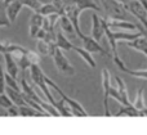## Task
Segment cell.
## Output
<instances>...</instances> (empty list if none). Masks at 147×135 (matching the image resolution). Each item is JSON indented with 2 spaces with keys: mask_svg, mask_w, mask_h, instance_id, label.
I'll use <instances>...</instances> for the list:
<instances>
[{
  "mask_svg": "<svg viewBox=\"0 0 147 135\" xmlns=\"http://www.w3.org/2000/svg\"><path fill=\"white\" fill-rule=\"evenodd\" d=\"M133 106H134V108H136V110H138L140 112L146 108L145 99H143V89H142V88H141V89H138L137 95H136V100H134V103H133Z\"/></svg>",
  "mask_w": 147,
  "mask_h": 135,
  "instance_id": "obj_25",
  "label": "cell"
},
{
  "mask_svg": "<svg viewBox=\"0 0 147 135\" xmlns=\"http://www.w3.org/2000/svg\"><path fill=\"white\" fill-rule=\"evenodd\" d=\"M30 77L31 81L34 82V85H36L38 89H40V92L45 95V100L52 106V107L56 108L57 106V100L54 99V97L51 94V90H49L48 85L45 82V74L43 72V70L40 68L39 64H32L30 67Z\"/></svg>",
  "mask_w": 147,
  "mask_h": 135,
  "instance_id": "obj_2",
  "label": "cell"
},
{
  "mask_svg": "<svg viewBox=\"0 0 147 135\" xmlns=\"http://www.w3.org/2000/svg\"><path fill=\"white\" fill-rule=\"evenodd\" d=\"M36 13L41 14L43 17H47V15H51V14H56V13L59 14V10L52 3H49V4H41V7L39 8V10Z\"/></svg>",
  "mask_w": 147,
  "mask_h": 135,
  "instance_id": "obj_23",
  "label": "cell"
},
{
  "mask_svg": "<svg viewBox=\"0 0 147 135\" xmlns=\"http://www.w3.org/2000/svg\"><path fill=\"white\" fill-rule=\"evenodd\" d=\"M102 86H103V107H105V115L106 116H111L110 115V110H109V94H110V89H111V75L110 71L107 68L102 70Z\"/></svg>",
  "mask_w": 147,
  "mask_h": 135,
  "instance_id": "obj_9",
  "label": "cell"
},
{
  "mask_svg": "<svg viewBox=\"0 0 147 135\" xmlns=\"http://www.w3.org/2000/svg\"><path fill=\"white\" fill-rule=\"evenodd\" d=\"M101 1V9L105 12V17L111 18L116 21L127 19V10L124 9V5L117 0H99Z\"/></svg>",
  "mask_w": 147,
  "mask_h": 135,
  "instance_id": "obj_5",
  "label": "cell"
},
{
  "mask_svg": "<svg viewBox=\"0 0 147 135\" xmlns=\"http://www.w3.org/2000/svg\"><path fill=\"white\" fill-rule=\"evenodd\" d=\"M52 58H53L54 66L57 67V70L61 74L66 75V76H74L76 74L75 67L69 62V59L66 58V55L63 54V51L61 49H58V48L54 49L53 54H52Z\"/></svg>",
  "mask_w": 147,
  "mask_h": 135,
  "instance_id": "obj_7",
  "label": "cell"
},
{
  "mask_svg": "<svg viewBox=\"0 0 147 135\" xmlns=\"http://www.w3.org/2000/svg\"><path fill=\"white\" fill-rule=\"evenodd\" d=\"M127 45L129 46V48L134 49V50L143 53L147 57V37L146 36L141 35V36H138L137 39H134V40L127 41Z\"/></svg>",
  "mask_w": 147,
  "mask_h": 135,
  "instance_id": "obj_15",
  "label": "cell"
},
{
  "mask_svg": "<svg viewBox=\"0 0 147 135\" xmlns=\"http://www.w3.org/2000/svg\"><path fill=\"white\" fill-rule=\"evenodd\" d=\"M41 4H49V3H53V0H39Z\"/></svg>",
  "mask_w": 147,
  "mask_h": 135,
  "instance_id": "obj_35",
  "label": "cell"
},
{
  "mask_svg": "<svg viewBox=\"0 0 147 135\" xmlns=\"http://www.w3.org/2000/svg\"><path fill=\"white\" fill-rule=\"evenodd\" d=\"M13 102L9 99V97H8L7 94H0V107L4 108V110H9V108L13 107Z\"/></svg>",
  "mask_w": 147,
  "mask_h": 135,
  "instance_id": "obj_29",
  "label": "cell"
},
{
  "mask_svg": "<svg viewBox=\"0 0 147 135\" xmlns=\"http://www.w3.org/2000/svg\"><path fill=\"white\" fill-rule=\"evenodd\" d=\"M124 9L127 10V12L132 13V14L140 21V25H142L147 30V12L145 10V8L141 5L140 1L128 3V4L124 5Z\"/></svg>",
  "mask_w": 147,
  "mask_h": 135,
  "instance_id": "obj_8",
  "label": "cell"
},
{
  "mask_svg": "<svg viewBox=\"0 0 147 135\" xmlns=\"http://www.w3.org/2000/svg\"><path fill=\"white\" fill-rule=\"evenodd\" d=\"M36 49H38V54L40 57H52L54 49H56V44L53 43H48L44 40H38L36 44Z\"/></svg>",
  "mask_w": 147,
  "mask_h": 135,
  "instance_id": "obj_16",
  "label": "cell"
},
{
  "mask_svg": "<svg viewBox=\"0 0 147 135\" xmlns=\"http://www.w3.org/2000/svg\"><path fill=\"white\" fill-rule=\"evenodd\" d=\"M5 94L9 97V99L13 102V104L17 106V107H23V106H27L22 97V93L20 92H16V90L10 89V88H7L5 86Z\"/></svg>",
  "mask_w": 147,
  "mask_h": 135,
  "instance_id": "obj_19",
  "label": "cell"
},
{
  "mask_svg": "<svg viewBox=\"0 0 147 135\" xmlns=\"http://www.w3.org/2000/svg\"><path fill=\"white\" fill-rule=\"evenodd\" d=\"M81 41H83V48L85 49L86 51H89L90 54L96 53V54H101V55H109L107 51L105 50L101 46V44L98 41H96L92 36H85V35H81L80 36Z\"/></svg>",
  "mask_w": 147,
  "mask_h": 135,
  "instance_id": "obj_10",
  "label": "cell"
},
{
  "mask_svg": "<svg viewBox=\"0 0 147 135\" xmlns=\"http://www.w3.org/2000/svg\"><path fill=\"white\" fill-rule=\"evenodd\" d=\"M103 26L101 22V17L97 13H92V37L96 41H101V39L103 37Z\"/></svg>",
  "mask_w": 147,
  "mask_h": 135,
  "instance_id": "obj_12",
  "label": "cell"
},
{
  "mask_svg": "<svg viewBox=\"0 0 147 135\" xmlns=\"http://www.w3.org/2000/svg\"><path fill=\"white\" fill-rule=\"evenodd\" d=\"M9 26H10V22L8 19L5 5L3 4V1H0V27H9Z\"/></svg>",
  "mask_w": 147,
  "mask_h": 135,
  "instance_id": "obj_26",
  "label": "cell"
},
{
  "mask_svg": "<svg viewBox=\"0 0 147 135\" xmlns=\"http://www.w3.org/2000/svg\"><path fill=\"white\" fill-rule=\"evenodd\" d=\"M3 57H4V61H5L7 74L9 75V76H12L13 79H17L18 71H20V67H18L17 62L14 61V58H13L9 53H4V54H3Z\"/></svg>",
  "mask_w": 147,
  "mask_h": 135,
  "instance_id": "obj_13",
  "label": "cell"
},
{
  "mask_svg": "<svg viewBox=\"0 0 147 135\" xmlns=\"http://www.w3.org/2000/svg\"><path fill=\"white\" fill-rule=\"evenodd\" d=\"M119 3H121L123 5H125V4H128V3H130V1H138V0H117Z\"/></svg>",
  "mask_w": 147,
  "mask_h": 135,
  "instance_id": "obj_34",
  "label": "cell"
},
{
  "mask_svg": "<svg viewBox=\"0 0 147 135\" xmlns=\"http://www.w3.org/2000/svg\"><path fill=\"white\" fill-rule=\"evenodd\" d=\"M103 26V25H102ZM103 33L106 35L107 37V41H109L110 44V48H111V54L112 55H116L117 53V41L120 40H125V41H132L134 40V39H137L138 36H141L142 33L138 31L137 33H128V32H114L112 30H110L109 27H106V26H103Z\"/></svg>",
  "mask_w": 147,
  "mask_h": 135,
  "instance_id": "obj_6",
  "label": "cell"
},
{
  "mask_svg": "<svg viewBox=\"0 0 147 135\" xmlns=\"http://www.w3.org/2000/svg\"><path fill=\"white\" fill-rule=\"evenodd\" d=\"M5 86L10 88V89H13V90H16V92H20L21 93V88H20V84L17 82V80L13 79L12 76H9L7 72H5Z\"/></svg>",
  "mask_w": 147,
  "mask_h": 135,
  "instance_id": "obj_27",
  "label": "cell"
},
{
  "mask_svg": "<svg viewBox=\"0 0 147 135\" xmlns=\"http://www.w3.org/2000/svg\"><path fill=\"white\" fill-rule=\"evenodd\" d=\"M5 92V72L3 70L1 59H0V94Z\"/></svg>",
  "mask_w": 147,
  "mask_h": 135,
  "instance_id": "obj_31",
  "label": "cell"
},
{
  "mask_svg": "<svg viewBox=\"0 0 147 135\" xmlns=\"http://www.w3.org/2000/svg\"><path fill=\"white\" fill-rule=\"evenodd\" d=\"M101 22L102 25L109 27L110 30H112V28H123V30H129V31L137 30V25H134L132 22H127V21H116L107 17H101Z\"/></svg>",
  "mask_w": 147,
  "mask_h": 135,
  "instance_id": "obj_11",
  "label": "cell"
},
{
  "mask_svg": "<svg viewBox=\"0 0 147 135\" xmlns=\"http://www.w3.org/2000/svg\"><path fill=\"white\" fill-rule=\"evenodd\" d=\"M22 7H27L31 10H34V13H36L39 10V8L41 7V3L39 0H20Z\"/></svg>",
  "mask_w": 147,
  "mask_h": 135,
  "instance_id": "obj_28",
  "label": "cell"
},
{
  "mask_svg": "<svg viewBox=\"0 0 147 135\" xmlns=\"http://www.w3.org/2000/svg\"><path fill=\"white\" fill-rule=\"evenodd\" d=\"M127 115L130 116V117H137V116H141V112L138 110H136L134 106H129V107H125V106H120V110L115 113V116H123Z\"/></svg>",
  "mask_w": 147,
  "mask_h": 135,
  "instance_id": "obj_22",
  "label": "cell"
},
{
  "mask_svg": "<svg viewBox=\"0 0 147 135\" xmlns=\"http://www.w3.org/2000/svg\"><path fill=\"white\" fill-rule=\"evenodd\" d=\"M7 115H9V116H20V112H18V107H17V106H13L12 108L7 110Z\"/></svg>",
  "mask_w": 147,
  "mask_h": 135,
  "instance_id": "obj_33",
  "label": "cell"
},
{
  "mask_svg": "<svg viewBox=\"0 0 147 135\" xmlns=\"http://www.w3.org/2000/svg\"><path fill=\"white\" fill-rule=\"evenodd\" d=\"M141 116H147V107L145 108V110L141 111Z\"/></svg>",
  "mask_w": 147,
  "mask_h": 135,
  "instance_id": "obj_36",
  "label": "cell"
},
{
  "mask_svg": "<svg viewBox=\"0 0 147 135\" xmlns=\"http://www.w3.org/2000/svg\"><path fill=\"white\" fill-rule=\"evenodd\" d=\"M109 97H110V98H114V99H116L117 102L121 104V98H120V95H119V93H117V90L115 89V88H112V85H111V89H110Z\"/></svg>",
  "mask_w": 147,
  "mask_h": 135,
  "instance_id": "obj_32",
  "label": "cell"
},
{
  "mask_svg": "<svg viewBox=\"0 0 147 135\" xmlns=\"http://www.w3.org/2000/svg\"><path fill=\"white\" fill-rule=\"evenodd\" d=\"M92 9L96 10L97 13H102V9L97 3H94L93 0H66L62 4V8L59 10V15H66L70 21H71L74 28H75L76 35L80 37L83 35L80 30V23H79V18L83 10Z\"/></svg>",
  "mask_w": 147,
  "mask_h": 135,
  "instance_id": "obj_1",
  "label": "cell"
},
{
  "mask_svg": "<svg viewBox=\"0 0 147 135\" xmlns=\"http://www.w3.org/2000/svg\"><path fill=\"white\" fill-rule=\"evenodd\" d=\"M56 48H58V49H61L62 51H70V50H72V46H74V44L70 43V40L65 36V33L62 32L61 30L57 32V36H56Z\"/></svg>",
  "mask_w": 147,
  "mask_h": 135,
  "instance_id": "obj_18",
  "label": "cell"
},
{
  "mask_svg": "<svg viewBox=\"0 0 147 135\" xmlns=\"http://www.w3.org/2000/svg\"><path fill=\"white\" fill-rule=\"evenodd\" d=\"M18 112L20 116H36V117H40V116H48L45 113H41L39 111L31 108L30 106H23V107H18Z\"/></svg>",
  "mask_w": 147,
  "mask_h": 135,
  "instance_id": "obj_24",
  "label": "cell"
},
{
  "mask_svg": "<svg viewBox=\"0 0 147 135\" xmlns=\"http://www.w3.org/2000/svg\"><path fill=\"white\" fill-rule=\"evenodd\" d=\"M44 17L39 13H34L30 18V26H36V27H41L43 26Z\"/></svg>",
  "mask_w": 147,
  "mask_h": 135,
  "instance_id": "obj_30",
  "label": "cell"
},
{
  "mask_svg": "<svg viewBox=\"0 0 147 135\" xmlns=\"http://www.w3.org/2000/svg\"><path fill=\"white\" fill-rule=\"evenodd\" d=\"M20 88H21V93H22V94H25L26 97H28L30 99H32L34 102L38 103V104L40 106V107L43 108L49 116H56V117L59 116V113L57 112L56 108L52 107L44 98H41L40 95H38V93H36L35 90H34V88L27 82V80H26V77L23 76V75L20 79Z\"/></svg>",
  "mask_w": 147,
  "mask_h": 135,
  "instance_id": "obj_3",
  "label": "cell"
},
{
  "mask_svg": "<svg viewBox=\"0 0 147 135\" xmlns=\"http://www.w3.org/2000/svg\"><path fill=\"white\" fill-rule=\"evenodd\" d=\"M45 82H47V85H48V88H52V89H54V92H56L57 94L61 97V99L63 100L65 103H66V106H69L70 110H71V113H72V115L80 116V117H83V116H89L88 112L84 110L83 106H81L80 103L78 102V100L72 99V98H70L69 95H67L66 93H65L63 90H62L61 88H59L58 85H57L56 82L53 81V80L49 79L48 76H45Z\"/></svg>",
  "mask_w": 147,
  "mask_h": 135,
  "instance_id": "obj_4",
  "label": "cell"
},
{
  "mask_svg": "<svg viewBox=\"0 0 147 135\" xmlns=\"http://www.w3.org/2000/svg\"><path fill=\"white\" fill-rule=\"evenodd\" d=\"M58 23H59V27H61L62 32L69 33V35H75V33H76L75 32V28H74V26H72V23H71V21H70L69 18L66 17V15L62 14L61 17H59Z\"/></svg>",
  "mask_w": 147,
  "mask_h": 135,
  "instance_id": "obj_21",
  "label": "cell"
},
{
  "mask_svg": "<svg viewBox=\"0 0 147 135\" xmlns=\"http://www.w3.org/2000/svg\"><path fill=\"white\" fill-rule=\"evenodd\" d=\"M22 4H21L20 0H14L13 3H10L9 5H8L7 8H5V10H7V15H8V19H9V22H14L16 19H17L18 14H20L21 9H22Z\"/></svg>",
  "mask_w": 147,
  "mask_h": 135,
  "instance_id": "obj_17",
  "label": "cell"
},
{
  "mask_svg": "<svg viewBox=\"0 0 147 135\" xmlns=\"http://www.w3.org/2000/svg\"><path fill=\"white\" fill-rule=\"evenodd\" d=\"M115 81H116V90L119 93L120 98H121V106H125V107L132 106L129 98H128V90H127V85H125L124 80L121 77H115Z\"/></svg>",
  "mask_w": 147,
  "mask_h": 135,
  "instance_id": "obj_14",
  "label": "cell"
},
{
  "mask_svg": "<svg viewBox=\"0 0 147 135\" xmlns=\"http://www.w3.org/2000/svg\"><path fill=\"white\" fill-rule=\"evenodd\" d=\"M72 50L76 51V53H78L79 55L83 58V61L85 62V63L88 64L90 68H96V61L93 59V57H92V54L89 53V51H86L85 49L81 48V46H76V45L72 46Z\"/></svg>",
  "mask_w": 147,
  "mask_h": 135,
  "instance_id": "obj_20",
  "label": "cell"
}]
</instances>
